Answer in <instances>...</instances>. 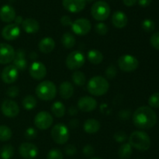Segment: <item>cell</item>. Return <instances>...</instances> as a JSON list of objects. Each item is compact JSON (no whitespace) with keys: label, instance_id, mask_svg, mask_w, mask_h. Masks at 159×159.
I'll list each match as a JSON object with an SVG mask.
<instances>
[{"label":"cell","instance_id":"25","mask_svg":"<svg viewBox=\"0 0 159 159\" xmlns=\"http://www.w3.org/2000/svg\"><path fill=\"white\" fill-rule=\"evenodd\" d=\"M83 129L87 133H96L100 129V123L98 120L94 118H89L84 123Z\"/></svg>","mask_w":159,"mask_h":159},{"label":"cell","instance_id":"47","mask_svg":"<svg viewBox=\"0 0 159 159\" xmlns=\"http://www.w3.org/2000/svg\"><path fill=\"white\" fill-rule=\"evenodd\" d=\"M138 0H123V2L127 6H133L136 4Z\"/></svg>","mask_w":159,"mask_h":159},{"label":"cell","instance_id":"44","mask_svg":"<svg viewBox=\"0 0 159 159\" xmlns=\"http://www.w3.org/2000/svg\"><path fill=\"white\" fill-rule=\"evenodd\" d=\"M83 151V154H85V156H87V157H90V156L93 155L95 152L93 147L89 144L85 145V146L83 147V151Z\"/></svg>","mask_w":159,"mask_h":159},{"label":"cell","instance_id":"5","mask_svg":"<svg viewBox=\"0 0 159 159\" xmlns=\"http://www.w3.org/2000/svg\"><path fill=\"white\" fill-rule=\"evenodd\" d=\"M92 17L98 21H103L108 19L110 15V7L104 1L96 2L91 8Z\"/></svg>","mask_w":159,"mask_h":159},{"label":"cell","instance_id":"33","mask_svg":"<svg viewBox=\"0 0 159 159\" xmlns=\"http://www.w3.org/2000/svg\"><path fill=\"white\" fill-rule=\"evenodd\" d=\"M12 132L7 126H0V141H7L12 137Z\"/></svg>","mask_w":159,"mask_h":159},{"label":"cell","instance_id":"38","mask_svg":"<svg viewBox=\"0 0 159 159\" xmlns=\"http://www.w3.org/2000/svg\"><path fill=\"white\" fill-rule=\"evenodd\" d=\"M116 74H117V70H116V66L114 65H109L108 68L106 70V76H107V77L110 80H113L116 76Z\"/></svg>","mask_w":159,"mask_h":159},{"label":"cell","instance_id":"50","mask_svg":"<svg viewBox=\"0 0 159 159\" xmlns=\"http://www.w3.org/2000/svg\"><path fill=\"white\" fill-rule=\"evenodd\" d=\"M86 2H92L95 1V0H85Z\"/></svg>","mask_w":159,"mask_h":159},{"label":"cell","instance_id":"13","mask_svg":"<svg viewBox=\"0 0 159 159\" xmlns=\"http://www.w3.org/2000/svg\"><path fill=\"white\" fill-rule=\"evenodd\" d=\"M20 156L25 159H34L38 154V148L34 143H23L19 147Z\"/></svg>","mask_w":159,"mask_h":159},{"label":"cell","instance_id":"20","mask_svg":"<svg viewBox=\"0 0 159 159\" xmlns=\"http://www.w3.org/2000/svg\"><path fill=\"white\" fill-rule=\"evenodd\" d=\"M127 23H128V18L127 15L122 11H116L112 16V23L115 27L118 29L125 27Z\"/></svg>","mask_w":159,"mask_h":159},{"label":"cell","instance_id":"45","mask_svg":"<svg viewBox=\"0 0 159 159\" xmlns=\"http://www.w3.org/2000/svg\"><path fill=\"white\" fill-rule=\"evenodd\" d=\"M60 22L63 26H71V23H72L71 19L69 16H63V17L61 18Z\"/></svg>","mask_w":159,"mask_h":159},{"label":"cell","instance_id":"14","mask_svg":"<svg viewBox=\"0 0 159 159\" xmlns=\"http://www.w3.org/2000/svg\"><path fill=\"white\" fill-rule=\"evenodd\" d=\"M30 75L31 77L37 80H43L47 75V68L44 64L40 62H33L30 67Z\"/></svg>","mask_w":159,"mask_h":159},{"label":"cell","instance_id":"19","mask_svg":"<svg viewBox=\"0 0 159 159\" xmlns=\"http://www.w3.org/2000/svg\"><path fill=\"white\" fill-rule=\"evenodd\" d=\"M15 9L10 5H4L0 8V19L5 23H11L16 18Z\"/></svg>","mask_w":159,"mask_h":159},{"label":"cell","instance_id":"10","mask_svg":"<svg viewBox=\"0 0 159 159\" xmlns=\"http://www.w3.org/2000/svg\"><path fill=\"white\" fill-rule=\"evenodd\" d=\"M71 26L75 34L79 36H83L89 32L92 28V24L88 19L80 18L72 22Z\"/></svg>","mask_w":159,"mask_h":159},{"label":"cell","instance_id":"18","mask_svg":"<svg viewBox=\"0 0 159 159\" xmlns=\"http://www.w3.org/2000/svg\"><path fill=\"white\" fill-rule=\"evenodd\" d=\"M62 5L67 11L76 13L85 9L86 1L85 0H63Z\"/></svg>","mask_w":159,"mask_h":159},{"label":"cell","instance_id":"35","mask_svg":"<svg viewBox=\"0 0 159 159\" xmlns=\"http://www.w3.org/2000/svg\"><path fill=\"white\" fill-rule=\"evenodd\" d=\"M47 159H63V154L61 150L57 148H53L48 152Z\"/></svg>","mask_w":159,"mask_h":159},{"label":"cell","instance_id":"22","mask_svg":"<svg viewBox=\"0 0 159 159\" xmlns=\"http://www.w3.org/2000/svg\"><path fill=\"white\" fill-rule=\"evenodd\" d=\"M22 27L24 30L25 32L28 34H34L37 33L40 29V24L34 18H26L23 20V22L22 23Z\"/></svg>","mask_w":159,"mask_h":159},{"label":"cell","instance_id":"15","mask_svg":"<svg viewBox=\"0 0 159 159\" xmlns=\"http://www.w3.org/2000/svg\"><path fill=\"white\" fill-rule=\"evenodd\" d=\"M19 72L18 70L13 65H9L5 67L2 73V80L4 83L8 84L16 82L18 79Z\"/></svg>","mask_w":159,"mask_h":159},{"label":"cell","instance_id":"51","mask_svg":"<svg viewBox=\"0 0 159 159\" xmlns=\"http://www.w3.org/2000/svg\"><path fill=\"white\" fill-rule=\"evenodd\" d=\"M91 159H101V158H99V157H92Z\"/></svg>","mask_w":159,"mask_h":159},{"label":"cell","instance_id":"4","mask_svg":"<svg viewBox=\"0 0 159 159\" xmlns=\"http://www.w3.org/2000/svg\"><path fill=\"white\" fill-rule=\"evenodd\" d=\"M35 92L38 98L43 101H51L57 94L55 84L50 80H43L37 86Z\"/></svg>","mask_w":159,"mask_h":159},{"label":"cell","instance_id":"2","mask_svg":"<svg viewBox=\"0 0 159 159\" xmlns=\"http://www.w3.org/2000/svg\"><path fill=\"white\" fill-rule=\"evenodd\" d=\"M110 88L108 80L101 76H93L87 84L89 93L94 96H102L107 93Z\"/></svg>","mask_w":159,"mask_h":159},{"label":"cell","instance_id":"36","mask_svg":"<svg viewBox=\"0 0 159 159\" xmlns=\"http://www.w3.org/2000/svg\"><path fill=\"white\" fill-rule=\"evenodd\" d=\"M148 104L151 108H159V92L152 94L148 98Z\"/></svg>","mask_w":159,"mask_h":159},{"label":"cell","instance_id":"34","mask_svg":"<svg viewBox=\"0 0 159 159\" xmlns=\"http://www.w3.org/2000/svg\"><path fill=\"white\" fill-rule=\"evenodd\" d=\"M141 27L144 30L145 32L150 33L155 30V22L153 20H150V19H146L141 23Z\"/></svg>","mask_w":159,"mask_h":159},{"label":"cell","instance_id":"6","mask_svg":"<svg viewBox=\"0 0 159 159\" xmlns=\"http://www.w3.org/2000/svg\"><path fill=\"white\" fill-rule=\"evenodd\" d=\"M51 137L57 144H65L69 139V130L64 123H57L54 125L51 129Z\"/></svg>","mask_w":159,"mask_h":159},{"label":"cell","instance_id":"32","mask_svg":"<svg viewBox=\"0 0 159 159\" xmlns=\"http://www.w3.org/2000/svg\"><path fill=\"white\" fill-rule=\"evenodd\" d=\"M37 99L33 95H27L23 98V101H22V104L23 107L26 110H31L34 109L37 105Z\"/></svg>","mask_w":159,"mask_h":159},{"label":"cell","instance_id":"1","mask_svg":"<svg viewBox=\"0 0 159 159\" xmlns=\"http://www.w3.org/2000/svg\"><path fill=\"white\" fill-rule=\"evenodd\" d=\"M157 115L151 107L141 106L133 114V123L136 127L141 129H148L157 123Z\"/></svg>","mask_w":159,"mask_h":159},{"label":"cell","instance_id":"16","mask_svg":"<svg viewBox=\"0 0 159 159\" xmlns=\"http://www.w3.org/2000/svg\"><path fill=\"white\" fill-rule=\"evenodd\" d=\"M20 34V28L16 23H9L4 26L2 31V36L6 41H13L18 38Z\"/></svg>","mask_w":159,"mask_h":159},{"label":"cell","instance_id":"49","mask_svg":"<svg viewBox=\"0 0 159 159\" xmlns=\"http://www.w3.org/2000/svg\"><path fill=\"white\" fill-rule=\"evenodd\" d=\"M120 113H122V115H120V117H122V118H124V117H126V119L128 118V117H130V111L128 110H124L121 111Z\"/></svg>","mask_w":159,"mask_h":159},{"label":"cell","instance_id":"24","mask_svg":"<svg viewBox=\"0 0 159 159\" xmlns=\"http://www.w3.org/2000/svg\"><path fill=\"white\" fill-rule=\"evenodd\" d=\"M59 94L63 99H69L74 94V87L71 83L65 81L61 83L59 87Z\"/></svg>","mask_w":159,"mask_h":159},{"label":"cell","instance_id":"28","mask_svg":"<svg viewBox=\"0 0 159 159\" xmlns=\"http://www.w3.org/2000/svg\"><path fill=\"white\" fill-rule=\"evenodd\" d=\"M61 41V43L63 45V46L65 48H68V49H71L75 45V37L71 33H65L62 35Z\"/></svg>","mask_w":159,"mask_h":159},{"label":"cell","instance_id":"43","mask_svg":"<svg viewBox=\"0 0 159 159\" xmlns=\"http://www.w3.org/2000/svg\"><path fill=\"white\" fill-rule=\"evenodd\" d=\"M65 151L66 153V154L69 156L75 155L76 154V151H77V149H76L75 147L72 144H68L65 147Z\"/></svg>","mask_w":159,"mask_h":159},{"label":"cell","instance_id":"8","mask_svg":"<svg viewBox=\"0 0 159 159\" xmlns=\"http://www.w3.org/2000/svg\"><path fill=\"white\" fill-rule=\"evenodd\" d=\"M117 64L119 68L122 71L130 73V72H133L138 69V65H139V62L134 56L125 54L121 55L118 59Z\"/></svg>","mask_w":159,"mask_h":159},{"label":"cell","instance_id":"7","mask_svg":"<svg viewBox=\"0 0 159 159\" xmlns=\"http://www.w3.org/2000/svg\"><path fill=\"white\" fill-rule=\"evenodd\" d=\"M85 62V57L80 51H71L67 56L65 64L68 69L71 70H77L83 66Z\"/></svg>","mask_w":159,"mask_h":159},{"label":"cell","instance_id":"42","mask_svg":"<svg viewBox=\"0 0 159 159\" xmlns=\"http://www.w3.org/2000/svg\"><path fill=\"white\" fill-rule=\"evenodd\" d=\"M37 137V130L33 127H29L25 131V137L27 140H33Z\"/></svg>","mask_w":159,"mask_h":159},{"label":"cell","instance_id":"26","mask_svg":"<svg viewBox=\"0 0 159 159\" xmlns=\"http://www.w3.org/2000/svg\"><path fill=\"white\" fill-rule=\"evenodd\" d=\"M87 59L91 63L98 65L103 60V55L101 51L96 49H91L87 53Z\"/></svg>","mask_w":159,"mask_h":159},{"label":"cell","instance_id":"11","mask_svg":"<svg viewBox=\"0 0 159 159\" xmlns=\"http://www.w3.org/2000/svg\"><path fill=\"white\" fill-rule=\"evenodd\" d=\"M1 110L3 115L8 118H15L20 113V107L13 100L6 99L2 102Z\"/></svg>","mask_w":159,"mask_h":159},{"label":"cell","instance_id":"39","mask_svg":"<svg viewBox=\"0 0 159 159\" xmlns=\"http://www.w3.org/2000/svg\"><path fill=\"white\" fill-rule=\"evenodd\" d=\"M113 137H114V140L118 143H124L127 140V136L124 131H118V132H115Z\"/></svg>","mask_w":159,"mask_h":159},{"label":"cell","instance_id":"29","mask_svg":"<svg viewBox=\"0 0 159 159\" xmlns=\"http://www.w3.org/2000/svg\"><path fill=\"white\" fill-rule=\"evenodd\" d=\"M133 150H132L131 145L129 143H123L119 148L118 151V155L121 159H128L131 156Z\"/></svg>","mask_w":159,"mask_h":159},{"label":"cell","instance_id":"9","mask_svg":"<svg viewBox=\"0 0 159 159\" xmlns=\"http://www.w3.org/2000/svg\"><path fill=\"white\" fill-rule=\"evenodd\" d=\"M54 122L53 116L46 111H41L36 115L34 118V124L36 127L41 130H46L51 127Z\"/></svg>","mask_w":159,"mask_h":159},{"label":"cell","instance_id":"40","mask_svg":"<svg viewBox=\"0 0 159 159\" xmlns=\"http://www.w3.org/2000/svg\"><path fill=\"white\" fill-rule=\"evenodd\" d=\"M150 43L154 48L159 50V32L152 34L150 38Z\"/></svg>","mask_w":159,"mask_h":159},{"label":"cell","instance_id":"3","mask_svg":"<svg viewBox=\"0 0 159 159\" xmlns=\"http://www.w3.org/2000/svg\"><path fill=\"white\" fill-rule=\"evenodd\" d=\"M129 143L132 147L141 151H145L150 148L151 139L148 134L143 131H134L129 137Z\"/></svg>","mask_w":159,"mask_h":159},{"label":"cell","instance_id":"31","mask_svg":"<svg viewBox=\"0 0 159 159\" xmlns=\"http://www.w3.org/2000/svg\"><path fill=\"white\" fill-rule=\"evenodd\" d=\"M71 79L75 85L82 87L85 84L86 82V76L81 71H75L71 75Z\"/></svg>","mask_w":159,"mask_h":159},{"label":"cell","instance_id":"27","mask_svg":"<svg viewBox=\"0 0 159 159\" xmlns=\"http://www.w3.org/2000/svg\"><path fill=\"white\" fill-rule=\"evenodd\" d=\"M65 104L61 101H55L54 104L51 106V112H52L53 115L57 118H61L65 115Z\"/></svg>","mask_w":159,"mask_h":159},{"label":"cell","instance_id":"23","mask_svg":"<svg viewBox=\"0 0 159 159\" xmlns=\"http://www.w3.org/2000/svg\"><path fill=\"white\" fill-rule=\"evenodd\" d=\"M39 50L43 54H48L51 52L55 48V41L50 37H46L40 40L38 45Z\"/></svg>","mask_w":159,"mask_h":159},{"label":"cell","instance_id":"41","mask_svg":"<svg viewBox=\"0 0 159 159\" xmlns=\"http://www.w3.org/2000/svg\"><path fill=\"white\" fill-rule=\"evenodd\" d=\"M19 92H20V90L18 87L16 86H11L6 90V94L9 98H16L19 94Z\"/></svg>","mask_w":159,"mask_h":159},{"label":"cell","instance_id":"17","mask_svg":"<svg viewBox=\"0 0 159 159\" xmlns=\"http://www.w3.org/2000/svg\"><path fill=\"white\" fill-rule=\"evenodd\" d=\"M78 107L82 112H93L97 107V101L93 97L84 96L79 98L78 101Z\"/></svg>","mask_w":159,"mask_h":159},{"label":"cell","instance_id":"46","mask_svg":"<svg viewBox=\"0 0 159 159\" xmlns=\"http://www.w3.org/2000/svg\"><path fill=\"white\" fill-rule=\"evenodd\" d=\"M138 4L142 7H147L152 3V0H138Z\"/></svg>","mask_w":159,"mask_h":159},{"label":"cell","instance_id":"37","mask_svg":"<svg viewBox=\"0 0 159 159\" xmlns=\"http://www.w3.org/2000/svg\"><path fill=\"white\" fill-rule=\"evenodd\" d=\"M95 31L99 35H105L108 32V26L106 23L100 22V23H98L96 24Z\"/></svg>","mask_w":159,"mask_h":159},{"label":"cell","instance_id":"21","mask_svg":"<svg viewBox=\"0 0 159 159\" xmlns=\"http://www.w3.org/2000/svg\"><path fill=\"white\" fill-rule=\"evenodd\" d=\"M13 65L17 68L18 70H25L27 67V61L25 56V51L20 48L15 52V57L13 59Z\"/></svg>","mask_w":159,"mask_h":159},{"label":"cell","instance_id":"30","mask_svg":"<svg viewBox=\"0 0 159 159\" xmlns=\"http://www.w3.org/2000/svg\"><path fill=\"white\" fill-rule=\"evenodd\" d=\"M15 150L10 144H6L0 150V157L2 159H11L14 155Z\"/></svg>","mask_w":159,"mask_h":159},{"label":"cell","instance_id":"48","mask_svg":"<svg viewBox=\"0 0 159 159\" xmlns=\"http://www.w3.org/2000/svg\"><path fill=\"white\" fill-rule=\"evenodd\" d=\"M14 21H15L16 24L18 25V26H19V25L22 24V23L23 22V17H21V16H17V17H16Z\"/></svg>","mask_w":159,"mask_h":159},{"label":"cell","instance_id":"12","mask_svg":"<svg viewBox=\"0 0 159 159\" xmlns=\"http://www.w3.org/2000/svg\"><path fill=\"white\" fill-rule=\"evenodd\" d=\"M13 47L7 43H0V64H8L12 62L15 57Z\"/></svg>","mask_w":159,"mask_h":159}]
</instances>
